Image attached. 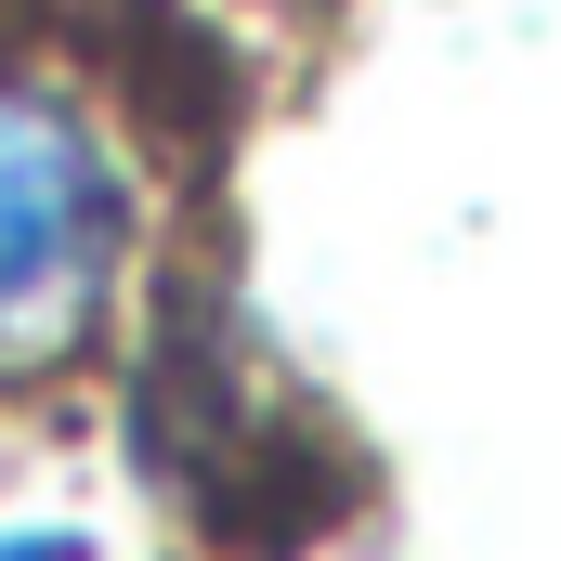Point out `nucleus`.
<instances>
[{"label": "nucleus", "mask_w": 561, "mask_h": 561, "mask_svg": "<svg viewBox=\"0 0 561 561\" xmlns=\"http://www.w3.org/2000/svg\"><path fill=\"white\" fill-rule=\"evenodd\" d=\"M131 262V183L66 92L0 79V366L66 353Z\"/></svg>", "instance_id": "f257e3e1"}]
</instances>
